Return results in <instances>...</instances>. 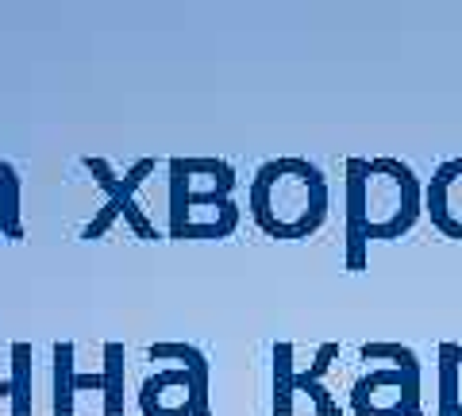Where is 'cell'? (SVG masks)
<instances>
[{
	"mask_svg": "<svg viewBox=\"0 0 462 416\" xmlns=\"http://www.w3.org/2000/svg\"><path fill=\"white\" fill-rule=\"evenodd\" d=\"M443 217L455 227H462V174L443 181Z\"/></svg>",
	"mask_w": 462,
	"mask_h": 416,
	"instance_id": "1",
	"label": "cell"
}]
</instances>
